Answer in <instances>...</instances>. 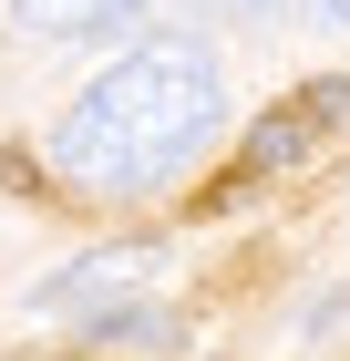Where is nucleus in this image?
Listing matches in <instances>:
<instances>
[{
    "mask_svg": "<svg viewBox=\"0 0 350 361\" xmlns=\"http://www.w3.org/2000/svg\"><path fill=\"white\" fill-rule=\"evenodd\" d=\"M299 114H309V135L350 124V83H340V73H330V83H309V93H299Z\"/></svg>",
    "mask_w": 350,
    "mask_h": 361,
    "instance_id": "nucleus-5",
    "label": "nucleus"
},
{
    "mask_svg": "<svg viewBox=\"0 0 350 361\" xmlns=\"http://www.w3.org/2000/svg\"><path fill=\"white\" fill-rule=\"evenodd\" d=\"M144 269H155V248H104V258H82L73 279H52V289H42V310H82L93 289H135Z\"/></svg>",
    "mask_w": 350,
    "mask_h": 361,
    "instance_id": "nucleus-3",
    "label": "nucleus"
},
{
    "mask_svg": "<svg viewBox=\"0 0 350 361\" xmlns=\"http://www.w3.org/2000/svg\"><path fill=\"white\" fill-rule=\"evenodd\" d=\"M11 21L31 42H104V31H135L144 0H11Z\"/></svg>",
    "mask_w": 350,
    "mask_h": 361,
    "instance_id": "nucleus-2",
    "label": "nucleus"
},
{
    "mask_svg": "<svg viewBox=\"0 0 350 361\" xmlns=\"http://www.w3.org/2000/svg\"><path fill=\"white\" fill-rule=\"evenodd\" d=\"M309 21H330V31H350V0H309Z\"/></svg>",
    "mask_w": 350,
    "mask_h": 361,
    "instance_id": "nucleus-6",
    "label": "nucleus"
},
{
    "mask_svg": "<svg viewBox=\"0 0 350 361\" xmlns=\"http://www.w3.org/2000/svg\"><path fill=\"white\" fill-rule=\"evenodd\" d=\"M227 124V73L196 31H155L113 62L104 83H82V104L52 124V166L73 196H144L165 176H186L206 135Z\"/></svg>",
    "mask_w": 350,
    "mask_h": 361,
    "instance_id": "nucleus-1",
    "label": "nucleus"
},
{
    "mask_svg": "<svg viewBox=\"0 0 350 361\" xmlns=\"http://www.w3.org/2000/svg\"><path fill=\"white\" fill-rule=\"evenodd\" d=\"M216 11H289V0H216Z\"/></svg>",
    "mask_w": 350,
    "mask_h": 361,
    "instance_id": "nucleus-7",
    "label": "nucleus"
},
{
    "mask_svg": "<svg viewBox=\"0 0 350 361\" xmlns=\"http://www.w3.org/2000/svg\"><path fill=\"white\" fill-rule=\"evenodd\" d=\"M124 341H175V320H165V310H104V320H93V351H124Z\"/></svg>",
    "mask_w": 350,
    "mask_h": 361,
    "instance_id": "nucleus-4",
    "label": "nucleus"
}]
</instances>
